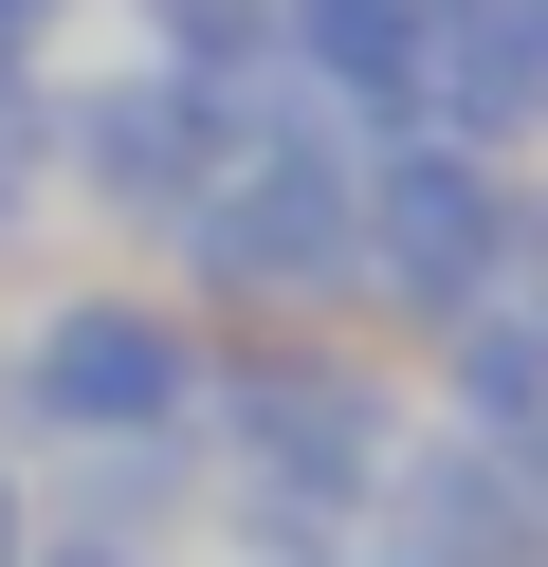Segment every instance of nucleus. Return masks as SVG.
Masks as SVG:
<instances>
[{
	"label": "nucleus",
	"instance_id": "6",
	"mask_svg": "<svg viewBox=\"0 0 548 567\" xmlns=\"http://www.w3.org/2000/svg\"><path fill=\"white\" fill-rule=\"evenodd\" d=\"M384 549L421 567H548V440H475V421H421L384 457Z\"/></svg>",
	"mask_w": 548,
	"mask_h": 567
},
{
	"label": "nucleus",
	"instance_id": "2",
	"mask_svg": "<svg viewBox=\"0 0 548 567\" xmlns=\"http://www.w3.org/2000/svg\"><path fill=\"white\" fill-rule=\"evenodd\" d=\"M183 293H238V311H329L365 257V128L311 111L292 74H238V111H219L201 184H183L165 220Z\"/></svg>",
	"mask_w": 548,
	"mask_h": 567
},
{
	"label": "nucleus",
	"instance_id": "9",
	"mask_svg": "<svg viewBox=\"0 0 548 567\" xmlns=\"http://www.w3.org/2000/svg\"><path fill=\"white\" fill-rule=\"evenodd\" d=\"M55 202V74L37 55H0V238Z\"/></svg>",
	"mask_w": 548,
	"mask_h": 567
},
{
	"label": "nucleus",
	"instance_id": "10",
	"mask_svg": "<svg viewBox=\"0 0 548 567\" xmlns=\"http://www.w3.org/2000/svg\"><path fill=\"white\" fill-rule=\"evenodd\" d=\"M146 55H183V74H256V0H128Z\"/></svg>",
	"mask_w": 548,
	"mask_h": 567
},
{
	"label": "nucleus",
	"instance_id": "4",
	"mask_svg": "<svg viewBox=\"0 0 548 567\" xmlns=\"http://www.w3.org/2000/svg\"><path fill=\"white\" fill-rule=\"evenodd\" d=\"M201 384H219V348H201V311H165V293H55V311H19V348H0V421H37V440H201Z\"/></svg>",
	"mask_w": 548,
	"mask_h": 567
},
{
	"label": "nucleus",
	"instance_id": "12",
	"mask_svg": "<svg viewBox=\"0 0 548 567\" xmlns=\"http://www.w3.org/2000/svg\"><path fill=\"white\" fill-rule=\"evenodd\" d=\"M0 567H37V476L0 457Z\"/></svg>",
	"mask_w": 548,
	"mask_h": 567
},
{
	"label": "nucleus",
	"instance_id": "3",
	"mask_svg": "<svg viewBox=\"0 0 548 567\" xmlns=\"http://www.w3.org/2000/svg\"><path fill=\"white\" fill-rule=\"evenodd\" d=\"M365 311L438 330L475 293H548V184L457 128H365V257H348Z\"/></svg>",
	"mask_w": 548,
	"mask_h": 567
},
{
	"label": "nucleus",
	"instance_id": "15",
	"mask_svg": "<svg viewBox=\"0 0 548 567\" xmlns=\"http://www.w3.org/2000/svg\"><path fill=\"white\" fill-rule=\"evenodd\" d=\"M238 567H292V549H238Z\"/></svg>",
	"mask_w": 548,
	"mask_h": 567
},
{
	"label": "nucleus",
	"instance_id": "7",
	"mask_svg": "<svg viewBox=\"0 0 548 567\" xmlns=\"http://www.w3.org/2000/svg\"><path fill=\"white\" fill-rule=\"evenodd\" d=\"M402 128H457V147L530 165L548 147V0H421V92Z\"/></svg>",
	"mask_w": 548,
	"mask_h": 567
},
{
	"label": "nucleus",
	"instance_id": "5",
	"mask_svg": "<svg viewBox=\"0 0 548 567\" xmlns=\"http://www.w3.org/2000/svg\"><path fill=\"white\" fill-rule=\"evenodd\" d=\"M219 111H238V74H183V55H110V74H55V202H92V220H183V184H201Z\"/></svg>",
	"mask_w": 548,
	"mask_h": 567
},
{
	"label": "nucleus",
	"instance_id": "11",
	"mask_svg": "<svg viewBox=\"0 0 548 567\" xmlns=\"http://www.w3.org/2000/svg\"><path fill=\"white\" fill-rule=\"evenodd\" d=\"M73 38V0H0V55H55Z\"/></svg>",
	"mask_w": 548,
	"mask_h": 567
},
{
	"label": "nucleus",
	"instance_id": "13",
	"mask_svg": "<svg viewBox=\"0 0 548 567\" xmlns=\"http://www.w3.org/2000/svg\"><path fill=\"white\" fill-rule=\"evenodd\" d=\"M37 567H146V549H92V530H37Z\"/></svg>",
	"mask_w": 548,
	"mask_h": 567
},
{
	"label": "nucleus",
	"instance_id": "14",
	"mask_svg": "<svg viewBox=\"0 0 548 567\" xmlns=\"http://www.w3.org/2000/svg\"><path fill=\"white\" fill-rule=\"evenodd\" d=\"M348 567H421V549H384V530H365V549H348Z\"/></svg>",
	"mask_w": 548,
	"mask_h": 567
},
{
	"label": "nucleus",
	"instance_id": "8",
	"mask_svg": "<svg viewBox=\"0 0 548 567\" xmlns=\"http://www.w3.org/2000/svg\"><path fill=\"white\" fill-rule=\"evenodd\" d=\"M256 74H292L348 128H402V92H421V0H256Z\"/></svg>",
	"mask_w": 548,
	"mask_h": 567
},
{
	"label": "nucleus",
	"instance_id": "1",
	"mask_svg": "<svg viewBox=\"0 0 548 567\" xmlns=\"http://www.w3.org/2000/svg\"><path fill=\"white\" fill-rule=\"evenodd\" d=\"M201 440H219V494H201V513L238 530V549L348 567V530L384 513V457L421 440V403H402L365 348H219Z\"/></svg>",
	"mask_w": 548,
	"mask_h": 567
}]
</instances>
